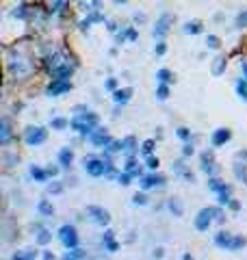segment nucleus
Segmentation results:
<instances>
[{
	"label": "nucleus",
	"mask_w": 247,
	"mask_h": 260,
	"mask_svg": "<svg viewBox=\"0 0 247 260\" xmlns=\"http://www.w3.org/2000/svg\"><path fill=\"white\" fill-rule=\"evenodd\" d=\"M46 67L50 69V74L54 78H68V76L74 72V65H72L68 59H65L61 52H54L46 59Z\"/></svg>",
	"instance_id": "1"
},
{
	"label": "nucleus",
	"mask_w": 247,
	"mask_h": 260,
	"mask_svg": "<svg viewBox=\"0 0 247 260\" xmlns=\"http://www.w3.org/2000/svg\"><path fill=\"white\" fill-rule=\"evenodd\" d=\"M98 124H100V117L95 113H78L76 117H72V120H70V128L76 130L78 134H85V137H89V134L98 128Z\"/></svg>",
	"instance_id": "2"
},
{
	"label": "nucleus",
	"mask_w": 247,
	"mask_h": 260,
	"mask_svg": "<svg viewBox=\"0 0 247 260\" xmlns=\"http://www.w3.org/2000/svg\"><path fill=\"white\" fill-rule=\"evenodd\" d=\"M215 245L221 247V250L226 252H239L243 250V247L247 245V241L243 239V236H234V234H228V232H219L215 236Z\"/></svg>",
	"instance_id": "3"
},
{
	"label": "nucleus",
	"mask_w": 247,
	"mask_h": 260,
	"mask_svg": "<svg viewBox=\"0 0 247 260\" xmlns=\"http://www.w3.org/2000/svg\"><path fill=\"white\" fill-rule=\"evenodd\" d=\"M213 221H224V212L219 208H202L195 217V228L200 232H206Z\"/></svg>",
	"instance_id": "4"
},
{
	"label": "nucleus",
	"mask_w": 247,
	"mask_h": 260,
	"mask_svg": "<svg viewBox=\"0 0 247 260\" xmlns=\"http://www.w3.org/2000/svg\"><path fill=\"white\" fill-rule=\"evenodd\" d=\"M85 171L93 178H100V176H106L113 171L111 161H102V158H85Z\"/></svg>",
	"instance_id": "5"
},
{
	"label": "nucleus",
	"mask_w": 247,
	"mask_h": 260,
	"mask_svg": "<svg viewBox=\"0 0 247 260\" xmlns=\"http://www.w3.org/2000/svg\"><path fill=\"white\" fill-rule=\"evenodd\" d=\"M9 69L15 76H28V74L33 72V65L28 63L24 57L15 55V52H11V55H9Z\"/></svg>",
	"instance_id": "6"
},
{
	"label": "nucleus",
	"mask_w": 247,
	"mask_h": 260,
	"mask_svg": "<svg viewBox=\"0 0 247 260\" xmlns=\"http://www.w3.org/2000/svg\"><path fill=\"white\" fill-rule=\"evenodd\" d=\"M232 171H234V176H237L241 182H245V185H247V150L237 152V154H234Z\"/></svg>",
	"instance_id": "7"
},
{
	"label": "nucleus",
	"mask_w": 247,
	"mask_h": 260,
	"mask_svg": "<svg viewBox=\"0 0 247 260\" xmlns=\"http://www.w3.org/2000/svg\"><path fill=\"white\" fill-rule=\"evenodd\" d=\"M87 217L98 226H108L111 223V215L102 206H87Z\"/></svg>",
	"instance_id": "8"
},
{
	"label": "nucleus",
	"mask_w": 247,
	"mask_h": 260,
	"mask_svg": "<svg viewBox=\"0 0 247 260\" xmlns=\"http://www.w3.org/2000/svg\"><path fill=\"white\" fill-rule=\"evenodd\" d=\"M46 139H48V132L44 128H39V126H35V128L31 126L26 132H24V141H26V145H31V147L33 145H41Z\"/></svg>",
	"instance_id": "9"
},
{
	"label": "nucleus",
	"mask_w": 247,
	"mask_h": 260,
	"mask_svg": "<svg viewBox=\"0 0 247 260\" xmlns=\"http://www.w3.org/2000/svg\"><path fill=\"white\" fill-rule=\"evenodd\" d=\"M59 241L68 247H76L78 245V234H76V228L74 226H61V230H59Z\"/></svg>",
	"instance_id": "10"
},
{
	"label": "nucleus",
	"mask_w": 247,
	"mask_h": 260,
	"mask_svg": "<svg viewBox=\"0 0 247 260\" xmlns=\"http://www.w3.org/2000/svg\"><path fill=\"white\" fill-rule=\"evenodd\" d=\"M72 89V82L68 78H54L48 87V96H63Z\"/></svg>",
	"instance_id": "11"
},
{
	"label": "nucleus",
	"mask_w": 247,
	"mask_h": 260,
	"mask_svg": "<svg viewBox=\"0 0 247 260\" xmlns=\"http://www.w3.org/2000/svg\"><path fill=\"white\" fill-rule=\"evenodd\" d=\"M89 141H91L93 145H98V147H106L108 143H111V137H108L104 130H93V132L89 134Z\"/></svg>",
	"instance_id": "12"
},
{
	"label": "nucleus",
	"mask_w": 247,
	"mask_h": 260,
	"mask_svg": "<svg viewBox=\"0 0 247 260\" xmlns=\"http://www.w3.org/2000/svg\"><path fill=\"white\" fill-rule=\"evenodd\" d=\"M230 137H232V134H230V130H228V128H217L213 132V145L215 147L226 145L228 141H230Z\"/></svg>",
	"instance_id": "13"
},
{
	"label": "nucleus",
	"mask_w": 247,
	"mask_h": 260,
	"mask_svg": "<svg viewBox=\"0 0 247 260\" xmlns=\"http://www.w3.org/2000/svg\"><path fill=\"white\" fill-rule=\"evenodd\" d=\"M169 22H171V17L169 15H161V20L156 22V26H154V37H165L167 31H169Z\"/></svg>",
	"instance_id": "14"
},
{
	"label": "nucleus",
	"mask_w": 247,
	"mask_h": 260,
	"mask_svg": "<svg viewBox=\"0 0 247 260\" xmlns=\"http://www.w3.org/2000/svg\"><path fill=\"white\" fill-rule=\"evenodd\" d=\"M163 182H165V178H163V176H143L141 178V189H152V187H163Z\"/></svg>",
	"instance_id": "15"
},
{
	"label": "nucleus",
	"mask_w": 247,
	"mask_h": 260,
	"mask_svg": "<svg viewBox=\"0 0 247 260\" xmlns=\"http://www.w3.org/2000/svg\"><path fill=\"white\" fill-rule=\"evenodd\" d=\"M72 161H74V152H72L70 147H63V150L59 152V165H61L63 169H68L72 165Z\"/></svg>",
	"instance_id": "16"
},
{
	"label": "nucleus",
	"mask_w": 247,
	"mask_h": 260,
	"mask_svg": "<svg viewBox=\"0 0 247 260\" xmlns=\"http://www.w3.org/2000/svg\"><path fill=\"white\" fill-rule=\"evenodd\" d=\"M11 141V128H9V120H2L0 122V143L7 145Z\"/></svg>",
	"instance_id": "17"
},
{
	"label": "nucleus",
	"mask_w": 247,
	"mask_h": 260,
	"mask_svg": "<svg viewBox=\"0 0 247 260\" xmlns=\"http://www.w3.org/2000/svg\"><path fill=\"white\" fill-rule=\"evenodd\" d=\"M132 96V89H117L115 93H113V100H115L117 104H126Z\"/></svg>",
	"instance_id": "18"
},
{
	"label": "nucleus",
	"mask_w": 247,
	"mask_h": 260,
	"mask_svg": "<svg viewBox=\"0 0 247 260\" xmlns=\"http://www.w3.org/2000/svg\"><path fill=\"white\" fill-rule=\"evenodd\" d=\"M208 189L219 195L221 191H226L228 187H226V182H221V180H217V178H210V180H208Z\"/></svg>",
	"instance_id": "19"
},
{
	"label": "nucleus",
	"mask_w": 247,
	"mask_h": 260,
	"mask_svg": "<svg viewBox=\"0 0 247 260\" xmlns=\"http://www.w3.org/2000/svg\"><path fill=\"white\" fill-rule=\"evenodd\" d=\"M202 169L206 171V174H215V165H213V158H210L208 154H202Z\"/></svg>",
	"instance_id": "20"
},
{
	"label": "nucleus",
	"mask_w": 247,
	"mask_h": 260,
	"mask_svg": "<svg viewBox=\"0 0 247 260\" xmlns=\"http://www.w3.org/2000/svg\"><path fill=\"white\" fill-rule=\"evenodd\" d=\"M31 176H33V178L37 180V182H46V178H48L50 174H48V171H44V169H39V167H31Z\"/></svg>",
	"instance_id": "21"
},
{
	"label": "nucleus",
	"mask_w": 247,
	"mask_h": 260,
	"mask_svg": "<svg viewBox=\"0 0 247 260\" xmlns=\"http://www.w3.org/2000/svg\"><path fill=\"white\" fill-rule=\"evenodd\" d=\"M184 33H189V35L202 33V24H200V22H186V24H184Z\"/></svg>",
	"instance_id": "22"
},
{
	"label": "nucleus",
	"mask_w": 247,
	"mask_h": 260,
	"mask_svg": "<svg viewBox=\"0 0 247 260\" xmlns=\"http://www.w3.org/2000/svg\"><path fill=\"white\" fill-rule=\"evenodd\" d=\"M37 210L41 212V215H46V217H52V212H54V208L46 202V199H41V202L37 204Z\"/></svg>",
	"instance_id": "23"
},
{
	"label": "nucleus",
	"mask_w": 247,
	"mask_h": 260,
	"mask_svg": "<svg viewBox=\"0 0 247 260\" xmlns=\"http://www.w3.org/2000/svg\"><path fill=\"white\" fill-rule=\"evenodd\" d=\"M50 241H52V234L48 232V230L41 228L39 232H37V243H39V245H46V243H50Z\"/></svg>",
	"instance_id": "24"
},
{
	"label": "nucleus",
	"mask_w": 247,
	"mask_h": 260,
	"mask_svg": "<svg viewBox=\"0 0 247 260\" xmlns=\"http://www.w3.org/2000/svg\"><path fill=\"white\" fill-rule=\"evenodd\" d=\"M50 124H52V128H54V130H63V128H68V126H70V122H68V120H63V117H54V120H52Z\"/></svg>",
	"instance_id": "25"
},
{
	"label": "nucleus",
	"mask_w": 247,
	"mask_h": 260,
	"mask_svg": "<svg viewBox=\"0 0 247 260\" xmlns=\"http://www.w3.org/2000/svg\"><path fill=\"white\" fill-rule=\"evenodd\" d=\"M13 258H26V260H31V258H37V252H33V250H22V252H17L13 254Z\"/></svg>",
	"instance_id": "26"
},
{
	"label": "nucleus",
	"mask_w": 247,
	"mask_h": 260,
	"mask_svg": "<svg viewBox=\"0 0 247 260\" xmlns=\"http://www.w3.org/2000/svg\"><path fill=\"white\" fill-rule=\"evenodd\" d=\"M87 254L82 252V250H78V247H70L68 254H65V258H85Z\"/></svg>",
	"instance_id": "27"
},
{
	"label": "nucleus",
	"mask_w": 247,
	"mask_h": 260,
	"mask_svg": "<svg viewBox=\"0 0 247 260\" xmlns=\"http://www.w3.org/2000/svg\"><path fill=\"white\" fill-rule=\"evenodd\" d=\"M156 78H159L161 82H171V80H173L169 69H159V72H156Z\"/></svg>",
	"instance_id": "28"
},
{
	"label": "nucleus",
	"mask_w": 247,
	"mask_h": 260,
	"mask_svg": "<svg viewBox=\"0 0 247 260\" xmlns=\"http://www.w3.org/2000/svg\"><path fill=\"white\" fill-rule=\"evenodd\" d=\"M122 150L126 152V154H130V152L135 150V139H132V137H126V139L122 141Z\"/></svg>",
	"instance_id": "29"
},
{
	"label": "nucleus",
	"mask_w": 247,
	"mask_h": 260,
	"mask_svg": "<svg viewBox=\"0 0 247 260\" xmlns=\"http://www.w3.org/2000/svg\"><path fill=\"white\" fill-rule=\"evenodd\" d=\"M91 22H104V15H100V13H91L85 22H82V28H87L89 24H91Z\"/></svg>",
	"instance_id": "30"
},
{
	"label": "nucleus",
	"mask_w": 247,
	"mask_h": 260,
	"mask_svg": "<svg viewBox=\"0 0 247 260\" xmlns=\"http://www.w3.org/2000/svg\"><path fill=\"white\" fill-rule=\"evenodd\" d=\"M169 210H171L176 217H180V215H182V204H180L178 199H171V202H169Z\"/></svg>",
	"instance_id": "31"
},
{
	"label": "nucleus",
	"mask_w": 247,
	"mask_h": 260,
	"mask_svg": "<svg viewBox=\"0 0 247 260\" xmlns=\"http://www.w3.org/2000/svg\"><path fill=\"white\" fill-rule=\"evenodd\" d=\"M156 96H159V100H167L169 98V89H167V82H161L159 91H156Z\"/></svg>",
	"instance_id": "32"
},
{
	"label": "nucleus",
	"mask_w": 247,
	"mask_h": 260,
	"mask_svg": "<svg viewBox=\"0 0 247 260\" xmlns=\"http://www.w3.org/2000/svg\"><path fill=\"white\" fill-rule=\"evenodd\" d=\"M237 91H239L241 98L247 100V80H239V82H237Z\"/></svg>",
	"instance_id": "33"
},
{
	"label": "nucleus",
	"mask_w": 247,
	"mask_h": 260,
	"mask_svg": "<svg viewBox=\"0 0 247 260\" xmlns=\"http://www.w3.org/2000/svg\"><path fill=\"white\" fill-rule=\"evenodd\" d=\"M237 26L239 28H247V11H243V13L237 15Z\"/></svg>",
	"instance_id": "34"
},
{
	"label": "nucleus",
	"mask_w": 247,
	"mask_h": 260,
	"mask_svg": "<svg viewBox=\"0 0 247 260\" xmlns=\"http://www.w3.org/2000/svg\"><path fill=\"white\" fill-rule=\"evenodd\" d=\"M132 204H137V206H143V204H148V197L143 193H137L135 197H132Z\"/></svg>",
	"instance_id": "35"
},
{
	"label": "nucleus",
	"mask_w": 247,
	"mask_h": 260,
	"mask_svg": "<svg viewBox=\"0 0 247 260\" xmlns=\"http://www.w3.org/2000/svg\"><path fill=\"white\" fill-rule=\"evenodd\" d=\"M152 150H154V141L150 139V141L143 143V154H152Z\"/></svg>",
	"instance_id": "36"
},
{
	"label": "nucleus",
	"mask_w": 247,
	"mask_h": 260,
	"mask_svg": "<svg viewBox=\"0 0 247 260\" xmlns=\"http://www.w3.org/2000/svg\"><path fill=\"white\" fill-rule=\"evenodd\" d=\"M63 4H65V0H54L52 2V13H59V11L63 9Z\"/></svg>",
	"instance_id": "37"
},
{
	"label": "nucleus",
	"mask_w": 247,
	"mask_h": 260,
	"mask_svg": "<svg viewBox=\"0 0 247 260\" xmlns=\"http://www.w3.org/2000/svg\"><path fill=\"white\" fill-rule=\"evenodd\" d=\"M206 44L210 46V48H219V39L215 37V35H208V39H206Z\"/></svg>",
	"instance_id": "38"
},
{
	"label": "nucleus",
	"mask_w": 247,
	"mask_h": 260,
	"mask_svg": "<svg viewBox=\"0 0 247 260\" xmlns=\"http://www.w3.org/2000/svg\"><path fill=\"white\" fill-rule=\"evenodd\" d=\"M215 61H217V63H215V74H221V67H224L226 59H221V57H219V59H215Z\"/></svg>",
	"instance_id": "39"
},
{
	"label": "nucleus",
	"mask_w": 247,
	"mask_h": 260,
	"mask_svg": "<svg viewBox=\"0 0 247 260\" xmlns=\"http://www.w3.org/2000/svg\"><path fill=\"white\" fill-rule=\"evenodd\" d=\"M119 185H130V174L128 171H126V174H119Z\"/></svg>",
	"instance_id": "40"
},
{
	"label": "nucleus",
	"mask_w": 247,
	"mask_h": 260,
	"mask_svg": "<svg viewBox=\"0 0 247 260\" xmlns=\"http://www.w3.org/2000/svg\"><path fill=\"white\" fill-rule=\"evenodd\" d=\"M148 167H150V169H156V167H159V158H154V156L148 154Z\"/></svg>",
	"instance_id": "41"
},
{
	"label": "nucleus",
	"mask_w": 247,
	"mask_h": 260,
	"mask_svg": "<svg viewBox=\"0 0 247 260\" xmlns=\"http://www.w3.org/2000/svg\"><path fill=\"white\" fill-rule=\"evenodd\" d=\"M178 137L180 139H189V130H186V128H178Z\"/></svg>",
	"instance_id": "42"
},
{
	"label": "nucleus",
	"mask_w": 247,
	"mask_h": 260,
	"mask_svg": "<svg viewBox=\"0 0 247 260\" xmlns=\"http://www.w3.org/2000/svg\"><path fill=\"white\" fill-rule=\"evenodd\" d=\"M193 152H195V150H193V145H191V143H186V145H184V156H191Z\"/></svg>",
	"instance_id": "43"
},
{
	"label": "nucleus",
	"mask_w": 247,
	"mask_h": 260,
	"mask_svg": "<svg viewBox=\"0 0 247 260\" xmlns=\"http://www.w3.org/2000/svg\"><path fill=\"white\" fill-rule=\"evenodd\" d=\"M115 87H117V82L113 80V78H108V80H106V89H111V91H113Z\"/></svg>",
	"instance_id": "44"
},
{
	"label": "nucleus",
	"mask_w": 247,
	"mask_h": 260,
	"mask_svg": "<svg viewBox=\"0 0 247 260\" xmlns=\"http://www.w3.org/2000/svg\"><path fill=\"white\" fill-rule=\"evenodd\" d=\"M165 44H159V46H156V55H165Z\"/></svg>",
	"instance_id": "45"
},
{
	"label": "nucleus",
	"mask_w": 247,
	"mask_h": 260,
	"mask_svg": "<svg viewBox=\"0 0 247 260\" xmlns=\"http://www.w3.org/2000/svg\"><path fill=\"white\" fill-rule=\"evenodd\" d=\"M57 171H59L57 167H50V169H48V174H50V176H57Z\"/></svg>",
	"instance_id": "46"
},
{
	"label": "nucleus",
	"mask_w": 247,
	"mask_h": 260,
	"mask_svg": "<svg viewBox=\"0 0 247 260\" xmlns=\"http://www.w3.org/2000/svg\"><path fill=\"white\" fill-rule=\"evenodd\" d=\"M241 67H243V74H245V78H247V63H241Z\"/></svg>",
	"instance_id": "47"
},
{
	"label": "nucleus",
	"mask_w": 247,
	"mask_h": 260,
	"mask_svg": "<svg viewBox=\"0 0 247 260\" xmlns=\"http://www.w3.org/2000/svg\"><path fill=\"white\" fill-rule=\"evenodd\" d=\"M115 2H126V0H115Z\"/></svg>",
	"instance_id": "48"
}]
</instances>
